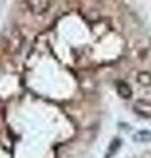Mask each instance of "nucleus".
Segmentation results:
<instances>
[{"label":"nucleus","instance_id":"3","mask_svg":"<svg viewBox=\"0 0 151 158\" xmlns=\"http://www.w3.org/2000/svg\"><path fill=\"white\" fill-rule=\"evenodd\" d=\"M117 92H118V95L124 99H130L131 95H133V91H131L130 86L128 85L126 82H117Z\"/></svg>","mask_w":151,"mask_h":158},{"label":"nucleus","instance_id":"5","mask_svg":"<svg viewBox=\"0 0 151 158\" xmlns=\"http://www.w3.org/2000/svg\"><path fill=\"white\" fill-rule=\"evenodd\" d=\"M137 79L142 86H151V73H147V71L139 73Z\"/></svg>","mask_w":151,"mask_h":158},{"label":"nucleus","instance_id":"1","mask_svg":"<svg viewBox=\"0 0 151 158\" xmlns=\"http://www.w3.org/2000/svg\"><path fill=\"white\" fill-rule=\"evenodd\" d=\"M26 4L32 13L41 16L49 11L51 6V0H26Z\"/></svg>","mask_w":151,"mask_h":158},{"label":"nucleus","instance_id":"4","mask_svg":"<svg viewBox=\"0 0 151 158\" xmlns=\"http://www.w3.org/2000/svg\"><path fill=\"white\" fill-rule=\"evenodd\" d=\"M133 140L137 142H151V131H138L133 136Z\"/></svg>","mask_w":151,"mask_h":158},{"label":"nucleus","instance_id":"6","mask_svg":"<svg viewBox=\"0 0 151 158\" xmlns=\"http://www.w3.org/2000/svg\"><path fill=\"white\" fill-rule=\"evenodd\" d=\"M120 145H121V141L117 138V140H113L110 142V145H109V148H108V152H106V156H105V158H110L114 154V153L118 150V148H120Z\"/></svg>","mask_w":151,"mask_h":158},{"label":"nucleus","instance_id":"2","mask_svg":"<svg viewBox=\"0 0 151 158\" xmlns=\"http://www.w3.org/2000/svg\"><path fill=\"white\" fill-rule=\"evenodd\" d=\"M133 110L139 116H142L145 118H151V102H149V100L139 99V100L134 103Z\"/></svg>","mask_w":151,"mask_h":158}]
</instances>
